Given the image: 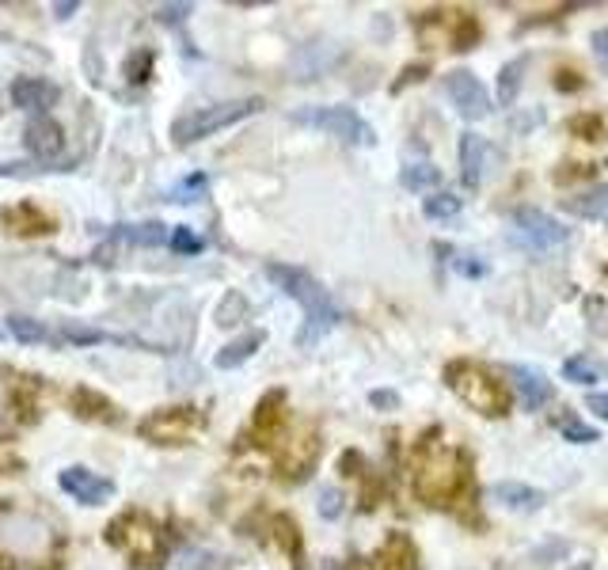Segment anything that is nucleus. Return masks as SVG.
Returning a JSON list of instances; mask_svg holds the SVG:
<instances>
[{
  "label": "nucleus",
  "instance_id": "1",
  "mask_svg": "<svg viewBox=\"0 0 608 570\" xmlns=\"http://www.w3.org/2000/svg\"><path fill=\"white\" fill-rule=\"evenodd\" d=\"M266 278L278 285L285 297H293L304 308V327L297 331V346L320 342L327 331H335L342 323V308L331 301V293L308 270L289 263H266Z\"/></svg>",
  "mask_w": 608,
  "mask_h": 570
},
{
  "label": "nucleus",
  "instance_id": "2",
  "mask_svg": "<svg viewBox=\"0 0 608 570\" xmlns=\"http://www.w3.org/2000/svg\"><path fill=\"white\" fill-rule=\"evenodd\" d=\"M468 456L445 441H426L415 460V491L430 506H449L468 487Z\"/></svg>",
  "mask_w": 608,
  "mask_h": 570
},
{
  "label": "nucleus",
  "instance_id": "3",
  "mask_svg": "<svg viewBox=\"0 0 608 570\" xmlns=\"http://www.w3.org/2000/svg\"><path fill=\"white\" fill-rule=\"evenodd\" d=\"M445 384L453 388L456 399H464V407H472L475 415L498 418L510 411V388L479 361H453L445 369Z\"/></svg>",
  "mask_w": 608,
  "mask_h": 570
},
{
  "label": "nucleus",
  "instance_id": "4",
  "mask_svg": "<svg viewBox=\"0 0 608 570\" xmlns=\"http://www.w3.org/2000/svg\"><path fill=\"white\" fill-rule=\"evenodd\" d=\"M266 103L259 95H251V99H228V103H213V107H198V111H187L179 114L175 122H171V141L179 145V149H187L194 141H202L209 133L225 130V126H236V122H244L251 114H259Z\"/></svg>",
  "mask_w": 608,
  "mask_h": 570
},
{
  "label": "nucleus",
  "instance_id": "5",
  "mask_svg": "<svg viewBox=\"0 0 608 570\" xmlns=\"http://www.w3.org/2000/svg\"><path fill=\"white\" fill-rule=\"evenodd\" d=\"M107 544L130 555L137 567H160L164 559V544H160V529L145 513H122L107 525Z\"/></svg>",
  "mask_w": 608,
  "mask_h": 570
},
{
  "label": "nucleus",
  "instance_id": "6",
  "mask_svg": "<svg viewBox=\"0 0 608 570\" xmlns=\"http://www.w3.org/2000/svg\"><path fill=\"white\" fill-rule=\"evenodd\" d=\"M0 548L23 555V559H42L54 548V529L35 513L8 510L0 513Z\"/></svg>",
  "mask_w": 608,
  "mask_h": 570
},
{
  "label": "nucleus",
  "instance_id": "7",
  "mask_svg": "<svg viewBox=\"0 0 608 570\" xmlns=\"http://www.w3.org/2000/svg\"><path fill=\"white\" fill-rule=\"evenodd\" d=\"M293 122L331 133L346 145H373L377 141V130L354 107H301V111H293Z\"/></svg>",
  "mask_w": 608,
  "mask_h": 570
},
{
  "label": "nucleus",
  "instance_id": "8",
  "mask_svg": "<svg viewBox=\"0 0 608 570\" xmlns=\"http://www.w3.org/2000/svg\"><path fill=\"white\" fill-rule=\"evenodd\" d=\"M206 426V415L198 407H168V411H152L149 418L137 422V434L156 445H183Z\"/></svg>",
  "mask_w": 608,
  "mask_h": 570
},
{
  "label": "nucleus",
  "instance_id": "9",
  "mask_svg": "<svg viewBox=\"0 0 608 570\" xmlns=\"http://www.w3.org/2000/svg\"><path fill=\"white\" fill-rule=\"evenodd\" d=\"M57 487H61V494H69L73 502H80V506H103V502H111L114 494L111 479L92 472V468H84V464L61 468V472H57Z\"/></svg>",
  "mask_w": 608,
  "mask_h": 570
},
{
  "label": "nucleus",
  "instance_id": "10",
  "mask_svg": "<svg viewBox=\"0 0 608 570\" xmlns=\"http://www.w3.org/2000/svg\"><path fill=\"white\" fill-rule=\"evenodd\" d=\"M445 95H449V103H453L460 118H468V122H479V118H487L491 114V95L487 88L479 84V76L475 73H449L445 76Z\"/></svg>",
  "mask_w": 608,
  "mask_h": 570
},
{
  "label": "nucleus",
  "instance_id": "11",
  "mask_svg": "<svg viewBox=\"0 0 608 570\" xmlns=\"http://www.w3.org/2000/svg\"><path fill=\"white\" fill-rule=\"evenodd\" d=\"M513 228H517V236L529 247H536V251H548V247L567 244L570 240V228L559 225L548 213H540V209H517V213H513Z\"/></svg>",
  "mask_w": 608,
  "mask_h": 570
},
{
  "label": "nucleus",
  "instance_id": "12",
  "mask_svg": "<svg viewBox=\"0 0 608 570\" xmlns=\"http://www.w3.org/2000/svg\"><path fill=\"white\" fill-rule=\"evenodd\" d=\"M12 107L19 111H31L35 118H46V111L61 99V88L50 84L46 76H16L12 80Z\"/></svg>",
  "mask_w": 608,
  "mask_h": 570
},
{
  "label": "nucleus",
  "instance_id": "13",
  "mask_svg": "<svg viewBox=\"0 0 608 570\" xmlns=\"http://www.w3.org/2000/svg\"><path fill=\"white\" fill-rule=\"evenodd\" d=\"M65 145V133L57 126L54 118H31V126H27V149L35 156L38 164H50L54 171H65L57 168V152Z\"/></svg>",
  "mask_w": 608,
  "mask_h": 570
},
{
  "label": "nucleus",
  "instance_id": "14",
  "mask_svg": "<svg viewBox=\"0 0 608 570\" xmlns=\"http://www.w3.org/2000/svg\"><path fill=\"white\" fill-rule=\"evenodd\" d=\"M491 145H487V137H479V133H464L460 137V179H464V187H479L483 183V175L491 168Z\"/></svg>",
  "mask_w": 608,
  "mask_h": 570
},
{
  "label": "nucleus",
  "instance_id": "15",
  "mask_svg": "<svg viewBox=\"0 0 608 570\" xmlns=\"http://www.w3.org/2000/svg\"><path fill=\"white\" fill-rule=\"evenodd\" d=\"M517 384V396L525 403V411H540V407H548L551 399H555V388H551V380L544 373H536L529 365H510L506 369Z\"/></svg>",
  "mask_w": 608,
  "mask_h": 570
},
{
  "label": "nucleus",
  "instance_id": "16",
  "mask_svg": "<svg viewBox=\"0 0 608 570\" xmlns=\"http://www.w3.org/2000/svg\"><path fill=\"white\" fill-rule=\"evenodd\" d=\"M487 498L513 513H536L548 502V494L536 491V487H525V483H494L491 491H487Z\"/></svg>",
  "mask_w": 608,
  "mask_h": 570
},
{
  "label": "nucleus",
  "instance_id": "17",
  "mask_svg": "<svg viewBox=\"0 0 608 570\" xmlns=\"http://www.w3.org/2000/svg\"><path fill=\"white\" fill-rule=\"evenodd\" d=\"M263 342H266L263 331H247V335L232 339L228 346H221L217 358H213V365H217V369H240L247 358H255V350H259Z\"/></svg>",
  "mask_w": 608,
  "mask_h": 570
},
{
  "label": "nucleus",
  "instance_id": "18",
  "mask_svg": "<svg viewBox=\"0 0 608 570\" xmlns=\"http://www.w3.org/2000/svg\"><path fill=\"white\" fill-rule=\"evenodd\" d=\"M111 236L118 244H137V247H160L168 244V228L160 221H141V225H114Z\"/></svg>",
  "mask_w": 608,
  "mask_h": 570
},
{
  "label": "nucleus",
  "instance_id": "19",
  "mask_svg": "<svg viewBox=\"0 0 608 570\" xmlns=\"http://www.w3.org/2000/svg\"><path fill=\"white\" fill-rule=\"evenodd\" d=\"M73 411L80 418H99V422H118V407L111 399H103L92 388H76L73 392Z\"/></svg>",
  "mask_w": 608,
  "mask_h": 570
},
{
  "label": "nucleus",
  "instance_id": "20",
  "mask_svg": "<svg viewBox=\"0 0 608 570\" xmlns=\"http://www.w3.org/2000/svg\"><path fill=\"white\" fill-rule=\"evenodd\" d=\"M525 69H529V57H513V61H506V65L498 69V103H502V107H513V103H517Z\"/></svg>",
  "mask_w": 608,
  "mask_h": 570
},
{
  "label": "nucleus",
  "instance_id": "21",
  "mask_svg": "<svg viewBox=\"0 0 608 570\" xmlns=\"http://www.w3.org/2000/svg\"><path fill=\"white\" fill-rule=\"evenodd\" d=\"M563 209H567V213H574V217H586V221H593V217H605V213H608V183H601V187H589L586 194H578V198H567V202H563Z\"/></svg>",
  "mask_w": 608,
  "mask_h": 570
},
{
  "label": "nucleus",
  "instance_id": "22",
  "mask_svg": "<svg viewBox=\"0 0 608 570\" xmlns=\"http://www.w3.org/2000/svg\"><path fill=\"white\" fill-rule=\"evenodd\" d=\"M0 221L12 228V232H50L54 228V221L42 213V209L35 206H16L8 209V213H0Z\"/></svg>",
  "mask_w": 608,
  "mask_h": 570
},
{
  "label": "nucleus",
  "instance_id": "23",
  "mask_svg": "<svg viewBox=\"0 0 608 570\" xmlns=\"http://www.w3.org/2000/svg\"><path fill=\"white\" fill-rule=\"evenodd\" d=\"M206 190H209V175H206V171H194V175L179 179V183L168 190V202H179V206H187V202H198V198H206Z\"/></svg>",
  "mask_w": 608,
  "mask_h": 570
},
{
  "label": "nucleus",
  "instance_id": "24",
  "mask_svg": "<svg viewBox=\"0 0 608 570\" xmlns=\"http://www.w3.org/2000/svg\"><path fill=\"white\" fill-rule=\"evenodd\" d=\"M399 183L407 190H430L434 194V187L441 183V168H434V164H407L399 171Z\"/></svg>",
  "mask_w": 608,
  "mask_h": 570
},
{
  "label": "nucleus",
  "instance_id": "25",
  "mask_svg": "<svg viewBox=\"0 0 608 570\" xmlns=\"http://www.w3.org/2000/svg\"><path fill=\"white\" fill-rule=\"evenodd\" d=\"M282 407H285V392H266L259 411H255V434H270V430L282 422Z\"/></svg>",
  "mask_w": 608,
  "mask_h": 570
},
{
  "label": "nucleus",
  "instance_id": "26",
  "mask_svg": "<svg viewBox=\"0 0 608 570\" xmlns=\"http://www.w3.org/2000/svg\"><path fill=\"white\" fill-rule=\"evenodd\" d=\"M460 209H464V198H456L449 190H437V194H430V198L422 202V213H426L430 221H449Z\"/></svg>",
  "mask_w": 608,
  "mask_h": 570
},
{
  "label": "nucleus",
  "instance_id": "27",
  "mask_svg": "<svg viewBox=\"0 0 608 570\" xmlns=\"http://www.w3.org/2000/svg\"><path fill=\"white\" fill-rule=\"evenodd\" d=\"M373 570H415V555H411V548H407L403 540H392L388 548L380 551Z\"/></svg>",
  "mask_w": 608,
  "mask_h": 570
},
{
  "label": "nucleus",
  "instance_id": "28",
  "mask_svg": "<svg viewBox=\"0 0 608 570\" xmlns=\"http://www.w3.org/2000/svg\"><path fill=\"white\" fill-rule=\"evenodd\" d=\"M8 327H12V335H16L19 342H27V346H31V342H50L54 339V335H50V331H46V323L42 320H31V316H8Z\"/></svg>",
  "mask_w": 608,
  "mask_h": 570
},
{
  "label": "nucleus",
  "instance_id": "29",
  "mask_svg": "<svg viewBox=\"0 0 608 570\" xmlns=\"http://www.w3.org/2000/svg\"><path fill=\"white\" fill-rule=\"evenodd\" d=\"M244 316H247L244 293H236V289H232V293H225V301L217 304V323H221V327H236Z\"/></svg>",
  "mask_w": 608,
  "mask_h": 570
},
{
  "label": "nucleus",
  "instance_id": "30",
  "mask_svg": "<svg viewBox=\"0 0 608 570\" xmlns=\"http://www.w3.org/2000/svg\"><path fill=\"white\" fill-rule=\"evenodd\" d=\"M563 377H567L570 384H597V380H601V365L589 358H570L567 365H563Z\"/></svg>",
  "mask_w": 608,
  "mask_h": 570
},
{
  "label": "nucleus",
  "instance_id": "31",
  "mask_svg": "<svg viewBox=\"0 0 608 570\" xmlns=\"http://www.w3.org/2000/svg\"><path fill=\"white\" fill-rule=\"evenodd\" d=\"M559 434L567 437V441H574V445H593V441H601V434H597L593 426L578 422L574 415H563V418H559Z\"/></svg>",
  "mask_w": 608,
  "mask_h": 570
},
{
  "label": "nucleus",
  "instance_id": "32",
  "mask_svg": "<svg viewBox=\"0 0 608 570\" xmlns=\"http://www.w3.org/2000/svg\"><path fill=\"white\" fill-rule=\"evenodd\" d=\"M570 130L582 133L586 141H608V126L597 118V114H578V118H570Z\"/></svg>",
  "mask_w": 608,
  "mask_h": 570
},
{
  "label": "nucleus",
  "instance_id": "33",
  "mask_svg": "<svg viewBox=\"0 0 608 570\" xmlns=\"http://www.w3.org/2000/svg\"><path fill=\"white\" fill-rule=\"evenodd\" d=\"M152 61H156L152 50H137V54L126 61V80H130V84H145L152 76Z\"/></svg>",
  "mask_w": 608,
  "mask_h": 570
},
{
  "label": "nucleus",
  "instance_id": "34",
  "mask_svg": "<svg viewBox=\"0 0 608 570\" xmlns=\"http://www.w3.org/2000/svg\"><path fill=\"white\" fill-rule=\"evenodd\" d=\"M190 12H194V4H160L152 16H156V23H164V27H179V23H187Z\"/></svg>",
  "mask_w": 608,
  "mask_h": 570
},
{
  "label": "nucleus",
  "instance_id": "35",
  "mask_svg": "<svg viewBox=\"0 0 608 570\" xmlns=\"http://www.w3.org/2000/svg\"><path fill=\"white\" fill-rule=\"evenodd\" d=\"M171 247H175L179 255H198V251H202V240H198L190 228L179 225L175 232H171Z\"/></svg>",
  "mask_w": 608,
  "mask_h": 570
},
{
  "label": "nucleus",
  "instance_id": "36",
  "mask_svg": "<svg viewBox=\"0 0 608 570\" xmlns=\"http://www.w3.org/2000/svg\"><path fill=\"white\" fill-rule=\"evenodd\" d=\"M586 316H589V327L597 331V335H608V304L605 301H586Z\"/></svg>",
  "mask_w": 608,
  "mask_h": 570
},
{
  "label": "nucleus",
  "instance_id": "37",
  "mask_svg": "<svg viewBox=\"0 0 608 570\" xmlns=\"http://www.w3.org/2000/svg\"><path fill=\"white\" fill-rule=\"evenodd\" d=\"M589 46H593V61H597L601 73L608 76V27H597V31L589 35Z\"/></svg>",
  "mask_w": 608,
  "mask_h": 570
},
{
  "label": "nucleus",
  "instance_id": "38",
  "mask_svg": "<svg viewBox=\"0 0 608 570\" xmlns=\"http://www.w3.org/2000/svg\"><path fill=\"white\" fill-rule=\"evenodd\" d=\"M589 175H593V168H589V164H563V171H555L551 179L563 187V183H574V179H589Z\"/></svg>",
  "mask_w": 608,
  "mask_h": 570
},
{
  "label": "nucleus",
  "instance_id": "39",
  "mask_svg": "<svg viewBox=\"0 0 608 570\" xmlns=\"http://www.w3.org/2000/svg\"><path fill=\"white\" fill-rule=\"evenodd\" d=\"M320 513L327 517V521H335L342 513V494L339 491H323L320 494Z\"/></svg>",
  "mask_w": 608,
  "mask_h": 570
},
{
  "label": "nucleus",
  "instance_id": "40",
  "mask_svg": "<svg viewBox=\"0 0 608 570\" xmlns=\"http://www.w3.org/2000/svg\"><path fill=\"white\" fill-rule=\"evenodd\" d=\"M369 403H373L377 411H396L399 396H396V392H388V388H377V392H369Z\"/></svg>",
  "mask_w": 608,
  "mask_h": 570
},
{
  "label": "nucleus",
  "instance_id": "41",
  "mask_svg": "<svg viewBox=\"0 0 608 570\" xmlns=\"http://www.w3.org/2000/svg\"><path fill=\"white\" fill-rule=\"evenodd\" d=\"M586 411H593V415H601L608 422V392H593V396H586Z\"/></svg>",
  "mask_w": 608,
  "mask_h": 570
},
{
  "label": "nucleus",
  "instance_id": "42",
  "mask_svg": "<svg viewBox=\"0 0 608 570\" xmlns=\"http://www.w3.org/2000/svg\"><path fill=\"white\" fill-rule=\"evenodd\" d=\"M422 73H426V65H411V69H407V73L399 76L396 84H392V92H403V88H407V84H415V80H422Z\"/></svg>",
  "mask_w": 608,
  "mask_h": 570
},
{
  "label": "nucleus",
  "instance_id": "43",
  "mask_svg": "<svg viewBox=\"0 0 608 570\" xmlns=\"http://www.w3.org/2000/svg\"><path fill=\"white\" fill-rule=\"evenodd\" d=\"M453 266H456V270H460V274H475V278H479V274H487V266H483V263H468L464 255H456Z\"/></svg>",
  "mask_w": 608,
  "mask_h": 570
},
{
  "label": "nucleus",
  "instance_id": "44",
  "mask_svg": "<svg viewBox=\"0 0 608 570\" xmlns=\"http://www.w3.org/2000/svg\"><path fill=\"white\" fill-rule=\"evenodd\" d=\"M76 8H80L76 0H65V4H54V16H57V19H69V16L76 12Z\"/></svg>",
  "mask_w": 608,
  "mask_h": 570
},
{
  "label": "nucleus",
  "instance_id": "45",
  "mask_svg": "<svg viewBox=\"0 0 608 570\" xmlns=\"http://www.w3.org/2000/svg\"><path fill=\"white\" fill-rule=\"evenodd\" d=\"M555 84H559L563 92H574V88H578L582 80H574V73H559V80H555Z\"/></svg>",
  "mask_w": 608,
  "mask_h": 570
},
{
  "label": "nucleus",
  "instance_id": "46",
  "mask_svg": "<svg viewBox=\"0 0 608 570\" xmlns=\"http://www.w3.org/2000/svg\"><path fill=\"white\" fill-rule=\"evenodd\" d=\"M4 415H8V396H4V384H0V422H4Z\"/></svg>",
  "mask_w": 608,
  "mask_h": 570
},
{
  "label": "nucleus",
  "instance_id": "47",
  "mask_svg": "<svg viewBox=\"0 0 608 570\" xmlns=\"http://www.w3.org/2000/svg\"><path fill=\"white\" fill-rule=\"evenodd\" d=\"M574 570H593V563H578Z\"/></svg>",
  "mask_w": 608,
  "mask_h": 570
},
{
  "label": "nucleus",
  "instance_id": "48",
  "mask_svg": "<svg viewBox=\"0 0 608 570\" xmlns=\"http://www.w3.org/2000/svg\"><path fill=\"white\" fill-rule=\"evenodd\" d=\"M0 339H4V331H0Z\"/></svg>",
  "mask_w": 608,
  "mask_h": 570
},
{
  "label": "nucleus",
  "instance_id": "49",
  "mask_svg": "<svg viewBox=\"0 0 608 570\" xmlns=\"http://www.w3.org/2000/svg\"><path fill=\"white\" fill-rule=\"evenodd\" d=\"M605 274H608V270H605Z\"/></svg>",
  "mask_w": 608,
  "mask_h": 570
}]
</instances>
